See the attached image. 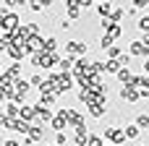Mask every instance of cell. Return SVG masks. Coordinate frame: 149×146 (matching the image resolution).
<instances>
[{
    "instance_id": "obj_8",
    "label": "cell",
    "mask_w": 149,
    "mask_h": 146,
    "mask_svg": "<svg viewBox=\"0 0 149 146\" xmlns=\"http://www.w3.org/2000/svg\"><path fill=\"white\" fill-rule=\"evenodd\" d=\"M16 24H18V18H16V16H5V21H3V26H5V29H16Z\"/></svg>"
},
{
    "instance_id": "obj_3",
    "label": "cell",
    "mask_w": 149,
    "mask_h": 146,
    "mask_svg": "<svg viewBox=\"0 0 149 146\" xmlns=\"http://www.w3.org/2000/svg\"><path fill=\"white\" fill-rule=\"evenodd\" d=\"M118 78H120L126 86H134V76H131V71H128V68H120V71H118Z\"/></svg>"
},
{
    "instance_id": "obj_1",
    "label": "cell",
    "mask_w": 149,
    "mask_h": 146,
    "mask_svg": "<svg viewBox=\"0 0 149 146\" xmlns=\"http://www.w3.org/2000/svg\"><path fill=\"white\" fill-rule=\"evenodd\" d=\"M120 97L128 99V102H136V99H139V89H136V86H123V89H120Z\"/></svg>"
},
{
    "instance_id": "obj_11",
    "label": "cell",
    "mask_w": 149,
    "mask_h": 146,
    "mask_svg": "<svg viewBox=\"0 0 149 146\" xmlns=\"http://www.w3.org/2000/svg\"><path fill=\"white\" fill-rule=\"evenodd\" d=\"M42 44H45V42H42L39 37H29V47H31V50H39Z\"/></svg>"
},
{
    "instance_id": "obj_5",
    "label": "cell",
    "mask_w": 149,
    "mask_h": 146,
    "mask_svg": "<svg viewBox=\"0 0 149 146\" xmlns=\"http://www.w3.org/2000/svg\"><path fill=\"white\" fill-rule=\"evenodd\" d=\"M131 55H147V50L141 47V42H131Z\"/></svg>"
},
{
    "instance_id": "obj_20",
    "label": "cell",
    "mask_w": 149,
    "mask_h": 146,
    "mask_svg": "<svg viewBox=\"0 0 149 146\" xmlns=\"http://www.w3.org/2000/svg\"><path fill=\"white\" fill-rule=\"evenodd\" d=\"M5 146H21L18 141H5Z\"/></svg>"
},
{
    "instance_id": "obj_21",
    "label": "cell",
    "mask_w": 149,
    "mask_h": 146,
    "mask_svg": "<svg viewBox=\"0 0 149 146\" xmlns=\"http://www.w3.org/2000/svg\"><path fill=\"white\" fill-rule=\"evenodd\" d=\"M144 68H147V73H149V60H147V65H144Z\"/></svg>"
},
{
    "instance_id": "obj_14",
    "label": "cell",
    "mask_w": 149,
    "mask_h": 146,
    "mask_svg": "<svg viewBox=\"0 0 149 146\" xmlns=\"http://www.w3.org/2000/svg\"><path fill=\"white\" fill-rule=\"evenodd\" d=\"M97 10H100V16H102V18H105V16H107V13H110V3H102V5H100V8H97Z\"/></svg>"
},
{
    "instance_id": "obj_22",
    "label": "cell",
    "mask_w": 149,
    "mask_h": 146,
    "mask_svg": "<svg viewBox=\"0 0 149 146\" xmlns=\"http://www.w3.org/2000/svg\"><path fill=\"white\" fill-rule=\"evenodd\" d=\"M52 146H58V144H52Z\"/></svg>"
},
{
    "instance_id": "obj_7",
    "label": "cell",
    "mask_w": 149,
    "mask_h": 146,
    "mask_svg": "<svg viewBox=\"0 0 149 146\" xmlns=\"http://www.w3.org/2000/svg\"><path fill=\"white\" fill-rule=\"evenodd\" d=\"M123 136H126V138H136V136H139V128H136V125H128V128H123Z\"/></svg>"
},
{
    "instance_id": "obj_18",
    "label": "cell",
    "mask_w": 149,
    "mask_h": 146,
    "mask_svg": "<svg viewBox=\"0 0 149 146\" xmlns=\"http://www.w3.org/2000/svg\"><path fill=\"white\" fill-rule=\"evenodd\" d=\"M141 47H144V50H147V52H149V31H147V34H144V37H141Z\"/></svg>"
},
{
    "instance_id": "obj_10",
    "label": "cell",
    "mask_w": 149,
    "mask_h": 146,
    "mask_svg": "<svg viewBox=\"0 0 149 146\" xmlns=\"http://www.w3.org/2000/svg\"><path fill=\"white\" fill-rule=\"evenodd\" d=\"M136 128H149V115H139L136 118Z\"/></svg>"
},
{
    "instance_id": "obj_17",
    "label": "cell",
    "mask_w": 149,
    "mask_h": 146,
    "mask_svg": "<svg viewBox=\"0 0 149 146\" xmlns=\"http://www.w3.org/2000/svg\"><path fill=\"white\" fill-rule=\"evenodd\" d=\"M134 8H149V0H134Z\"/></svg>"
},
{
    "instance_id": "obj_2",
    "label": "cell",
    "mask_w": 149,
    "mask_h": 146,
    "mask_svg": "<svg viewBox=\"0 0 149 146\" xmlns=\"http://www.w3.org/2000/svg\"><path fill=\"white\" fill-rule=\"evenodd\" d=\"M105 136H107L113 144H120V141L126 138V136H123V128H107V131H105Z\"/></svg>"
},
{
    "instance_id": "obj_6",
    "label": "cell",
    "mask_w": 149,
    "mask_h": 146,
    "mask_svg": "<svg viewBox=\"0 0 149 146\" xmlns=\"http://www.w3.org/2000/svg\"><path fill=\"white\" fill-rule=\"evenodd\" d=\"M52 128H58V131H60V128H65V115H63V112H60L58 118H52Z\"/></svg>"
},
{
    "instance_id": "obj_12",
    "label": "cell",
    "mask_w": 149,
    "mask_h": 146,
    "mask_svg": "<svg viewBox=\"0 0 149 146\" xmlns=\"http://www.w3.org/2000/svg\"><path fill=\"white\" fill-rule=\"evenodd\" d=\"M139 29H141L144 34L149 31V16H144V18H139Z\"/></svg>"
},
{
    "instance_id": "obj_19",
    "label": "cell",
    "mask_w": 149,
    "mask_h": 146,
    "mask_svg": "<svg viewBox=\"0 0 149 146\" xmlns=\"http://www.w3.org/2000/svg\"><path fill=\"white\" fill-rule=\"evenodd\" d=\"M58 63H60V68H65V71L71 68V60H68V57H65V60H58Z\"/></svg>"
},
{
    "instance_id": "obj_4",
    "label": "cell",
    "mask_w": 149,
    "mask_h": 146,
    "mask_svg": "<svg viewBox=\"0 0 149 146\" xmlns=\"http://www.w3.org/2000/svg\"><path fill=\"white\" fill-rule=\"evenodd\" d=\"M65 50H68V52H76V55H84V52H86V44H81V42H68Z\"/></svg>"
},
{
    "instance_id": "obj_16",
    "label": "cell",
    "mask_w": 149,
    "mask_h": 146,
    "mask_svg": "<svg viewBox=\"0 0 149 146\" xmlns=\"http://www.w3.org/2000/svg\"><path fill=\"white\" fill-rule=\"evenodd\" d=\"M100 44H102V50H105V47L110 50V47H113V39H110V37H102V42H100Z\"/></svg>"
},
{
    "instance_id": "obj_15",
    "label": "cell",
    "mask_w": 149,
    "mask_h": 146,
    "mask_svg": "<svg viewBox=\"0 0 149 146\" xmlns=\"http://www.w3.org/2000/svg\"><path fill=\"white\" fill-rule=\"evenodd\" d=\"M21 115H24L26 120H31V118H34V107H24V110H21Z\"/></svg>"
},
{
    "instance_id": "obj_13",
    "label": "cell",
    "mask_w": 149,
    "mask_h": 146,
    "mask_svg": "<svg viewBox=\"0 0 149 146\" xmlns=\"http://www.w3.org/2000/svg\"><path fill=\"white\" fill-rule=\"evenodd\" d=\"M86 146H102V138H97V136H89V138H86Z\"/></svg>"
},
{
    "instance_id": "obj_9",
    "label": "cell",
    "mask_w": 149,
    "mask_h": 146,
    "mask_svg": "<svg viewBox=\"0 0 149 146\" xmlns=\"http://www.w3.org/2000/svg\"><path fill=\"white\" fill-rule=\"evenodd\" d=\"M118 34H120V26H118V24H110V26H107V37H110V39H115Z\"/></svg>"
}]
</instances>
